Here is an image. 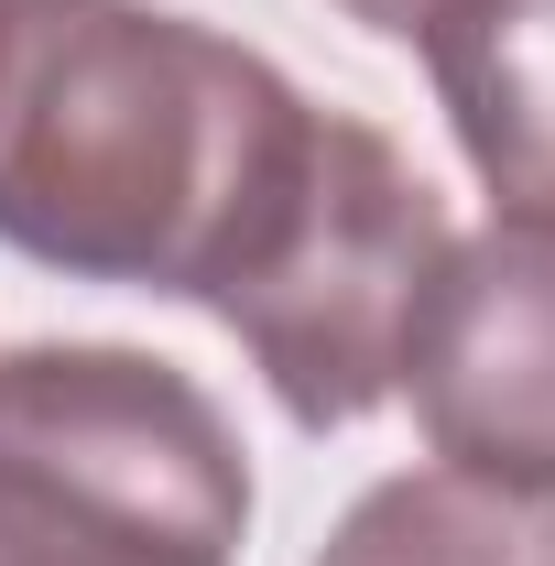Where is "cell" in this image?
<instances>
[{"label":"cell","mask_w":555,"mask_h":566,"mask_svg":"<svg viewBox=\"0 0 555 566\" xmlns=\"http://www.w3.org/2000/svg\"><path fill=\"white\" fill-rule=\"evenodd\" d=\"M316 109L153 0H0V240L44 273L208 305L305 164Z\"/></svg>","instance_id":"cell-1"},{"label":"cell","mask_w":555,"mask_h":566,"mask_svg":"<svg viewBox=\"0 0 555 566\" xmlns=\"http://www.w3.org/2000/svg\"><path fill=\"white\" fill-rule=\"evenodd\" d=\"M251 458L175 359H0V566H240Z\"/></svg>","instance_id":"cell-2"},{"label":"cell","mask_w":555,"mask_h":566,"mask_svg":"<svg viewBox=\"0 0 555 566\" xmlns=\"http://www.w3.org/2000/svg\"><path fill=\"white\" fill-rule=\"evenodd\" d=\"M436 262H447V208L404 164V142L348 109H316L294 186L273 197L240 273L208 294V316L262 359L273 403L305 436H338L404 392Z\"/></svg>","instance_id":"cell-3"},{"label":"cell","mask_w":555,"mask_h":566,"mask_svg":"<svg viewBox=\"0 0 555 566\" xmlns=\"http://www.w3.org/2000/svg\"><path fill=\"white\" fill-rule=\"evenodd\" d=\"M404 381L447 469L555 491V208H501L480 240H447Z\"/></svg>","instance_id":"cell-4"},{"label":"cell","mask_w":555,"mask_h":566,"mask_svg":"<svg viewBox=\"0 0 555 566\" xmlns=\"http://www.w3.org/2000/svg\"><path fill=\"white\" fill-rule=\"evenodd\" d=\"M425 66L469 175L512 208H555V0H458Z\"/></svg>","instance_id":"cell-5"},{"label":"cell","mask_w":555,"mask_h":566,"mask_svg":"<svg viewBox=\"0 0 555 566\" xmlns=\"http://www.w3.org/2000/svg\"><path fill=\"white\" fill-rule=\"evenodd\" d=\"M316 566H555V491L480 469H404L348 501Z\"/></svg>","instance_id":"cell-6"},{"label":"cell","mask_w":555,"mask_h":566,"mask_svg":"<svg viewBox=\"0 0 555 566\" xmlns=\"http://www.w3.org/2000/svg\"><path fill=\"white\" fill-rule=\"evenodd\" d=\"M338 11H348V22H370V33H392V44H425L458 0H338Z\"/></svg>","instance_id":"cell-7"}]
</instances>
